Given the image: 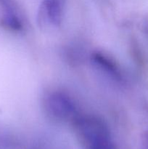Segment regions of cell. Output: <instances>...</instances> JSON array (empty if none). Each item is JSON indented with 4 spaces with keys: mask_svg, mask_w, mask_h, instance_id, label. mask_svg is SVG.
<instances>
[{
    "mask_svg": "<svg viewBox=\"0 0 148 149\" xmlns=\"http://www.w3.org/2000/svg\"><path fill=\"white\" fill-rule=\"evenodd\" d=\"M74 130L85 149H116L107 124L94 115L75 116Z\"/></svg>",
    "mask_w": 148,
    "mask_h": 149,
    "instance_id": "cell-1",
    "label": "cell"
},
{
    "mask_svg": "<svg viewBox=\"0 0 148 149\" xmlns=\"http://www.w3.org/2000/svg\"><path fill=\"white\" fill-rule=\"evenodd\" d=\"M0 23L5 29L19 31L23 29V21L12 0H0Z\"/></svg>",
    "mask_w": 148,
    "mask_h": 149,
    "instance_id": "cell-4",
    "label": "cell"
},
{
    "mask_svg": "<svg viewBox=\"0 0 148 149\" xmlns=\"http://www.w3.org/2000/svg\"><path fill=\"white\" fill-rule=\"evenodd\" d=\"M141 30L143 34L148 39V16L143 18L141 22Z\"/></svg>",
    "mask_w": 148,
    "mask_h": 149,
    "instance_id": "cell-6",
    "label": "cell"
},
{
    "mask_svg": "<svg viewBox=\"0 0 148 149\" xmlns=\"http://www.w3.org/2000/svg\"><path fill=\"white\" fill-rule=\"evenodd\" d=\"M141 149H148V130L142 135L141 140Z\"/></svg>",
    "mask_w": 148,
    "mask_h": 149,
    "instance_id": "cell-7",
    "label": "cell"
},
{
    "mask_svg": "<svg viewBox=\"0 0 148 149\" xmlns=\"http://www.w3.org/2000/svg\"><path fill=\"white\" fill-rule=\"evenodd\" d=\"M46 113L57 121L73 119L75 116V107L72 99L65 93L55 91L49 93L44 100Z\"/></svg>",
    "mask_w": 148,
    "mask_h": 149,
    "instance_id": "cell-2",
    "label": "cell"
},
{
    "mask_svg": "<svg viewBox=\"0 0 148 149\" xmlns=\"http://www.w3.org/2000/svg\"><path fill=\"white\" fill-rule=\"evenodd\" d=\"M91 61L97 68L108 74L110 77L115 79H120L121 78L118 66L108 55L102 52H94L91 55Z\"/></svg>",
    "mask_w": 148,
    "mask_h": 149,
    "instance_id": "cell-5",
    "label": "cell"
},
{
    "mask_svg": "<svg viewBox=\"0 0 148 149\" xmlns=\"http://www.w3.org/2000/svg\"><path fill=\"white\" fill-rule=\"evenodd\" d=\"M62 21V7L59 0H43L39 7L37 23L44 29L59 28Z\"/></svg>",
    "mask_w": 148,
    "mask_h": 149,
    "instance_id": "cell-3",
    "label": "cell"
}]
</instances>
